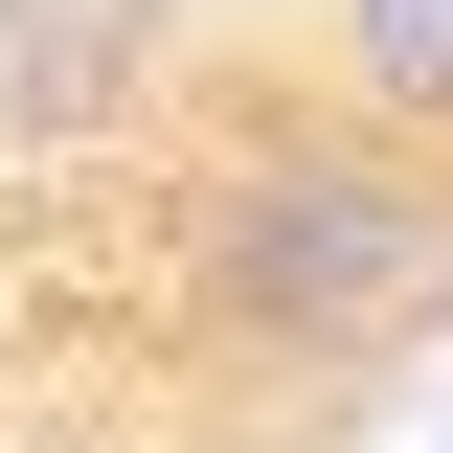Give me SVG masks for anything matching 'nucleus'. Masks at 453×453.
Segmentation results:
<instances>
[{"instance_id":"nucleus-1","label":"nucleus","mask_w":453,"mask_h":453,"mask_svg":"<svg viewBox=\"0 0 453 453\" xmlns=\"http://www.w3.org/2000/svg\"><path fill=\"white\" fill-rule=\"evenodd\" d=\"M181 318L250 386L431 340L453 318V159H408L386 113H340V91H250L181 159Z\"/></svg>"},{"instance_id":"nucleus-2","label":"nucleus","mask_w":453,"mask_h":453,"mask_svg":"<svg viewBox=\"0 0 453 453\" xmlns=\"http://www.w3.org/2000/svg\"><path fill=\"white\" fill-rule=\"evenodd\" d=\"M318 91L386 113L408 159H453V0H318Z\"/></svg>"},{"instance_id":"nucleus-3","label":"nucleus","mask_w":453,"mask_h":453,"mask_svg":"<svg viewBox=\"0 0 453 453\" xmlns=\"http://www.w3.org/2000/svg\"><path fill=\"white\" fill-rule=\"evenodd\" d=\"M136 46H159L136 0H23V23H0V136H91V113L136 91Z\"/></svg>"},{"instance_id":"nucleus-4","label":"nucleus","mask_w":453,"mask_h":453,"mask_svg":"<svg viewBox=\"0 0 453 453\" xmlns=\"http://www.w3.org/2000/svg\"><path fill=\"white\" fill-rule=\"evenodd\" d=\"M431 453H453V431H431Z\"/></svg>"}]
</instances>
